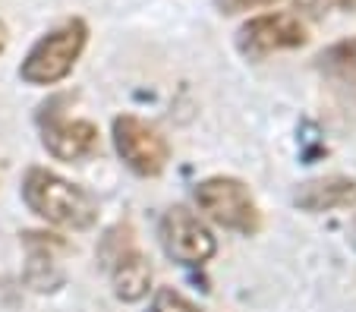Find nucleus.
Masks as SVG:
<instances>
[{
	"instance_id": "12",
	"label": "nucleus",
	"mask_w": 356,
	"mask_h": 312,
	"mask_svg": "<svg viewBox=\"0 0 356 312\" xmlns=\"http://www.w3.org/2000/svg\"><path fill=\"white\" fill-rule=\"evenodd\" d=\"M277 0H215L218 13L224 16H240L249 13V10H265V7H275Z\"/></svg>"
},
{
	"instance_id": "10",
	"label": "nucleus",
	"mask_w": 356,
	"mask_h": 312,
	"mask_svg": "<svg viewBox=\"0 0 356 312\" xmlns=\"http://www.w3.org/2000/svg\"><path fill=\"white\" fill-rule=\"evenodd\" d=\"M318 60L328 73L341 76V79H356V38L337 41L334 48H328Z\"/></svg>"
},
{
	"instance_id": "13",
	"label": "nucleus",
	"mask_w": 356,
	"mask_h": 312,
	"mask_svg": "<svg viewBox=\"0 0 356 312\" xmlns=\"http://www.w3.org/2000/svg\"><path fill=\"white\" fill-rule=\"evenodd\" d=\"M7 41H10V32H7V22L0 19V54L7 51Z\"/></svg>"
},
{
	"instance_id": "4",
	"label": "nucleus",
	"mask_w": 356,
	"mask_h": 312,
	"mask_svg": "<svg viewBox=\"0 0 356 312\" xmlns=\"http://www.w3.org/2000/svg\"><path fill=\"white\" fill-rule=\"evenodd\" d=\"M309 41L300 13H259L236 28V51L246 60H265L281 51H296Z\"/></svg>"
},
{
	"instance_id": "5",
	"label": "nucleus",
	"mask_w": 356,
	"mask_h": 312,
	"mask_svg": "<svg viewBox=\"0 0 356 312\" xmlns=\"http://www.w3.org/2000/svg\"><path fill=\"white\" fill-rule=\"evenodd\" d=\"M114 149L133 174L158 176L170 161V145L152 123L133 114H120L114 120Z\"/></svg>"
},
{
	"instance_id": "7",
	"label": "nucleus",
	"mask_w": 356,
	"mask_h": 312,
	"mask_svg": "<svg viewBox=\"0 0 356 312\" xmlns=\"http://www.w3.org/2000/svg\"><path fill=\"white\" fill-rule=\"evenodd\" d=\"M41 142L60 161H79L98 149V126L88 120H51L41 133Z\"/></svg>"
},
{
	"instance_id": "9",
	"label": "nucleus",
	"mask_w": 356,
	"mask_h": 312,
	"mask_svg": "<svg viewBox=\"0 0 356 312\" xmlns=\"http://www.w3.org/2000/svg\"><path fill=\"white\" fill-rule=\"evenodd\" d=\"M111 281H114V293L123 303H139L142 297H148L152 287V265L142 252L123 249L114 256V268H111Z\"/></svg>"
},
{
	"instance_id": "8",
	"label": "nucleus",
	"mask_w": 356,
	"mask_h": 312,
	"mask_svg": "<svg viewBox=\"0 0 356 312\" xmlns=\"http://www.w3.org/2000/svg\"><path fill=\"white\" fill-rule=\"evenodd\" d=\"M293 199L306 211L350 208V205H356V183L347 180V176H322V180L302 183Z\"/></svg>"
},
{
	"instance_id": "11",
	"label": "nucleus",
	"mask_w": 356,
	"mask_h": 312,
	"mask_svg": "<svg viewBox=\"0 0 356 312\" xmlns=\"http://www.w3.org/2000/svg\"><path fill=\"white\" fill-rule=\"evenodd\" d=\"M148 312H202V309L189 297H183L180 290H174V287H161V290H155V297H152Z\"/></svg>"
},
{
	"instance_id": "1",
	"label": "nucleus",
	"mask_w": 356,
	"mask_h": 312,
	"mask_svg": "<svg viewBox=\"0 0 356 312\" xmlns=\"http://www.w3.org/2000/svg\"><path fill=\"white\" fill-rule=\"evenodd\" d=\"M22 199H26L29 211L57 227H70V231H86L98 221V205L82 186L63 180L60 174L47 167H32L22 180Z\"/></svg>"
},
{
	"instance_id": "2",
	"label": "nucleus",
	"mask_w": 356,
	"mask_h": 312,
	"mask_svg": "<svg viewBox=\"0 0 356 312\" xmlns=\"http://www.w3.org/2000/svg\"><path fill=\"white\" fill-rule=\"evenodd\" d=\"M88 44V22L73 16L44 32L32 48H29L26 60L19 67V79L29 85H57L73 73L76 60L82 57Z\"/></svg>"
},
{
	"instance_id": "6",
	"label": "nucleus",
	"mask_w": 356,
	"mask_h": 312,
	"mask_svg": "<svg viewBox=\"0 0 356 312\" xmlns=\"http://www.w3.org/2000/svg\"><path fill=\"white\" fill-rule=\"evenodd\" d=\"M161 246L180 265H205L218 252V240L195 211L186 205H174L161 217Z\"/></svg>"
},
{
	"instance_id": "3",
	"label": "nucleus",
	"mask_w": 356,
	"mask_h": 312,
	"mask_svg": "<svg viewBox=\"0 0 356 312\" xmlns=\"http://www.w3.org/2000/svg\"><path fill=\"white\" fill-rule=\"evenodd\" d=\"M195 205L211 217L224 231L252 237L262 227V211H259L256 199L249 192V186L236 176H209L195 186Z\"/></svg>"
}]
</instances>
